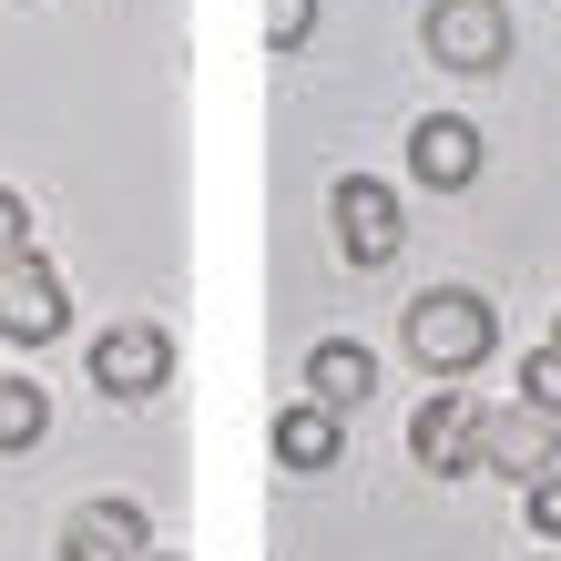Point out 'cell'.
I'll return each mask as SVG.
<instances>
[{"label": "cell", "instance_id": "obj_1", "mask_svg": "<svg viewBox=\"0 0 561 561\" xmlns=\"http://www.w3.org/2000/svg\"><path fill=\"white\" fill-rule=\"evenodd\" d=\"M409 357H419V368H439V378L480 368V357H490V307H480L470 286H428V296H409Z\"/></svg>", "mask_w": 561, "mask_h": 561}, {"label": "cell", "instance_id": "obj_2", "mask_svg": "<svg viewBox=\"0 0 561 561\" xmlns=\"http://www.w3.org/2000/svg\"><path fill=\"white\" fill-rule=\"evenodd\" d=\"M428 61H449V72H501L511 61V11L501 0H428Z\"/></svg>", "mask_w": 561, "mask_h": 561}, {"label": "cell", "instance_id": "obj_3", "mask_svg": "<svg viewBox=\"0 0 561 561\" xmlns=\"http://www.w3.org/2000/svg\"><path fill=\"white\" fill-rule=\"evenodd\" d=\"M163 378H174V337L163 327H103L92 337V388L103 399H153Z\"/></svg>", "mask_w": 561, "mask_h": 561}, {"label": "cell", "instance_id": "obj_4", "mask_svg": "<svg viewBox=\"0 0 561 561\" xmlns=\"http://www.w3.org/2000/svg\"><path fill=\"white\" fill-rule=\"evenodd\" d=\"M0 327H11L21 347H42L72 327V307H61V276L42 266V255H0Z\"/></svg>", "mask_w": 561, "mask_h": 561}, {"label": "cell", "instance_id": "obj_5", "mask_svg": "<svg viewBox=\"0 0 561 561\" xmlns=\"http://www.w3.org/2000/svg\"><path fill=\"white\" fill-rule=\"evenodd\" d=\"M327 215H337V255H347V266H388V255H399V205H388V184L347 174Z\"/></svg>", "mask_w": 561, "mask_h": 561}, {"label": "cell", "instance_id": "obj_6", "mask_svg": "<svg viewBox=\"0 0 561 561\" xmlns=\"http://www.w3.org/2000/svg\"><path fill=\"white\" fill-rule=\"evenodd\" d=\"M551 439H561V419L541 409H480V470H501V480H541Z\"/></svg>", "mask_w": 561, "mask_h": 561}, {"label": "cell", "instance_id": "obj_7", "mask_svg": "<svg viewBox=\"0 0 561 561\" xmlns=\"http://www.w3.org/2000/svg\"><path fill=\"white\" fill-rule=\"evenodd\" d=\"M409 449L428 459V470H480V399H428L419 419H409Z\"/></svg>", "mask_w": 561, "mask_h": 561}, {"label": "cell", "instance_id": "obj_8", "mask_svg": "<svg viewBox=\"0 0 561 561\" xmlns=\"http://www.w3.org/2000/svg\"><path fill=\"white\" fill-rule=\"evenodd\" d=\"M61 561H144V511L134 501H82L61 520Z\"/></svg>", "mask_w": 561, "mask_h": 561}, {"label": "cell", "instance_id": "obj_9", "mask_svg": "<svg viewBox=\"0 0 561 561\" xmlns=\"http://www.w3.org/2000/svg\"><path fill=\"white\" fill-rule=\"evenodd\" d=\"M307 399H317V409H368V399H378V357L357 347V337L307 347Z\"/></svg>", "mask_w": 561, "mask_h": 561}, {"label": "cell", "instance_id": "obj_10", "mask_svg": "<svg viewBox=\"0 0 561 561\" xmlns=\"http://www.w3.org/2000/svg\"><path fill=\"white\" fill-rule=\"evenodd\" d=\"M409 163H419V184L459 194V184L480 174V134H470V123H459V113H428L419 134H409Z\"/></svg>", "mask_w": 561, "mask_h": 561}, {"label": "cell", "instance_id": "obj_11", "mask_svg": "<svg viewBox=\"0 0 561 561\" xmlns=\"http://www.w3.org/2000/svg\"><path fill=\"white\" fill-rule=\"evenodd\" d=\"M337 449H347V409H317V399H296V409L276 419V459H286V470H327Z\"/></svg>", "mask_w": 561, "mask_h": 561}, {"label": "cell", "instance_id": "obj_12", "mask_svg": "<svg viewBox=\"0 0 561 561\" xmlns=\"http://www.w3.org/2000/svg\"><path fill=\"white\" fill-rule=\"evenodd\" d=\"M42 428H51V399L0 378V449H42Z\"/></svg>", "mask_w": 561, "mask_h": 561}, {"label": "cell", "instance_id": "obj_13", "mask_svg": "<svg viewBox=\"0 0 561 561\" xmlns=\"http://www.w3.org/2000/svg\"><path fill=\"white\" fill-rule=\"evenodd\" d=\"M520 409L561 419V347H531V357H520Z\"/></svg>", "mask_w": 561, "mask_h": 561}, {"label": "cell", "instance_id": "obj_14", "mask_svg": "<svg viewBox=\"0 0 561 561\" xmlns=\"http://www.w3.org/2000/svg\"><path fill=\"white\" fill-rule=\"evenodd\" d=\"M307 21H317V0H266V51H296Z\"/></svg>", "mask_w": 561, "mask_h": 561}, {"label": "cell", "instance_id": "obj_15", "mask_svg": "<svg viewBox=\"0 0 561 561\" xmlns=\"http://www.w3.org/2000/svg\"><path fill=\"white\" fill-rule=\"evenodd\" d=\"M531 531H541V541H561V470H541V480H531Z\"/></svg>", "mask_w": 561, "mask_h": 561}, {"label": "cell", "instance_id": "obj_16", "mask_svg": "<svg viewBox=\"0 0 561 561\" xmlns=\"http://www.w3.org/2000/svg\"><path fill=\"white\" fill-rule=\"evenodd\" d=\"M0 255H31V205L0 184Z\"/></svg>", "mask_w": 561, "mask_h": 561}, {"label": "cell", "instance_id": "obj_17", "mask_svg": "<svg viewBox=\"0 0 561 561\" xmlns=\"http://www.w3.org/2000/svg\"><path fill=\"white\" fill-rule=\"evenodd\" d=\"M144 561H174V551H144Z\"/></svg>", "mask_w": 561, "mask_h": 561}, {"label": "cell", "instance_id": "obj_18", "mask_svg": "<svg viewBox=\"0 0 561 561\" xmlns=\"http://www.w3.org/2000/svg\"><path fill=\"white\" fill-rule=\"evenodd\" d=\"M551 347H561V337H551Z\"/></svg>", "mask_w": 561, "mask_h": 561}]
</instances>
